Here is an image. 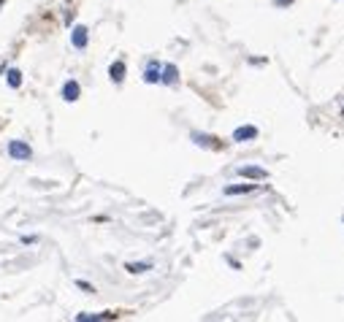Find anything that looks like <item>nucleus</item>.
I'll list each match as a JSON object with an SVG mask.
<instances>
[{
    "mask_svg": "<svg viewBox=\"0 0 344 322\" xmlns=\"http://www.w3.org/2000/svg\"><path fill=\"white\" fill-rule=\"evenodd\" d=\"M6 82H9L11 90L22 87V71H19V68H9V71H6Z\"/></svg>",
    "mask_w": 344,
    "mask_h": 322,
    "instance_id": "obj_12",
    "label": "nucleus"
},
{
    "mask_svg": "<svg viewBox=\"0 0 344 322\" xmlns=\"http://www.w3.org/2000/svg\"><path fill=\"white\" fill-rule=\"evenodd\" d=\"M257 136H260V130H257L255 125H241L233 130V141L236 144H244V141H255Z\"/></svg>",
    "mask_w": 344,
    "mask_h": 322,
    "instance_id": "obj_4",
    "label": "nucleus"
},
{
    "mask_svg": "<svg viewBox=\"0 0 344 322\" xmlns=\"http://www.w3.org/2000/svg\"><path fill=\"white\" fill-rule=\"evenodd\" d=\"M160 71H163L160 63H149L147 68H144V82H147V84H157V82H160Z\"/></svg>",
    "mask_w": 344,
    "mask_h": 322,
    "instance_id": "obj_10",
    "label": "nucleus"
},
{
    "mask_svg": "<svg viewBox=\"0 0 344 322\" xmlns=\"http://www.w3.org/2000/svg\"><path fill=\"white\" fill-rule=\"evenodd\" d=\"M76 287H79V290H84V292H95V287H92L90 281H82V279L76 281Z\"/></svg>",
    "mask_w": 344,
    "mask_h": 322,
    "instance_id": "obj_14",
    "label": "nucleus"
},
{
    "mask_svg": "<svg viewBox=\"0 0 344 322\" xmlns=\"http://www.w3.org/2000/svg\"><path fill=\"white\" fill-rule=\"evenodd\" d=\"M114 311H101V314H76V322H98V319H114Z\"/></svg>",
    "mask_w": 344,
    "mask_h": 322,
    "instance_id": "obj_11",
    "label": "nucleus"
},
{
    "mask_svg": "<svg viewBox=\"0 0 344 322\" xmlns=\"http://www.w3.org/2000/svg\"><path fill=\"white\" fill-rule=\"evenodd\" d=\"M239 176L252 179V182H266V179H268V171L260 168V165H241V168H239Z\"/></svg>",
    "mask_w": 344,
    "mask_h": 322,
    "instance_id": "obj_3",
    "label": "nucleus"
},
{
    "mask_svg": "<svg viewBox=\"0 0 344 322\" xmlns=\"http://www.w3.org/2000/svg\"><path fill=\"white\" fill-rule=\"evenodd\" d=\"M125 271L130 273H144V271H152V263L147 260V263H125Z\"/></svg>",
    "mask_w": 344,
    "mask_h": 322,
    "instance_id": "obj_13",
    "label": "nucleus"
},
{
    "mask_svg": "<svg viewBox=\"0 0 344 322\" xmlns=\"http://www.w3.org/2000/svg\"><path fill=\"white\" fill-rule=\"evenodd\" d=\"M82 98V87H79L76 79H68V82L63 84V100H68V103H74V100Z\"/></svg>",
    "mask_w": 344,
    "mask_h": 322,
    "instance_id": "obj_6",
    "label": "nucleus"
},
{
    "mask_svg": "<svg viewBox=\"0 0 344 322\" xmlns=\"http://www.w3.org/2000/svg\"><path fill=\"white\" fill-rule=\"evenodd\" d=\"M36 241H38L36 236H25V238H22V244H36Z\"/></svg>",
    "mask_w": 344,
    "mask_h": 322,
    "instance_id": "obj_15",
    "label": "nucleus"
},
{
    "mask_svg": "<svg viewBox=\"0 0 344 322\" xmlns=\"http://www.w3.org/2000/svg\"><path fill=\"white\" fill-rule=\"evenodd\" d=\"M0 71H3V65H0Z\"/></svg>",
    "mask_w": 344,
    "mask_h": 322,
    "instance_id": "obj_17",
    "label": "nucleus"
},
{
    "mask_svg": "<svg viewBox=\"0 0 344 322\" xmlns=\"http://www.w3.org/2000/svg\"><path fill=\"white\" fill-rule=\"evenodd\" d=\"M71 44H74V49H87V44H90V30L84 28V25H76V28L71 30Z\"/></svg>",
    "mask_w": 344,
    "mask_h": 322,
    "instance_id": "obj_2",
    "label": "nucleus"
},
{
    "mask_svg": "<svg viewBox=\"0 0 344 322\" xmlns=\"http://www.w3.org/2000/svg\"><path fill=\"white\" fill-rule=\"evenodd\" d=\"M125 73H128V65H125V60H114V63L109 65V76L114 84H122L125 82Z\"/></svg>",
    "mask_w": 344,
    "mask_h": 322,
    "instance_id": "obj_7",
    "label": "nucleus"
},
{
    "mask_svg": "<svg viewBox=\"0 0 344 322\" xmlns=\"http://www.w3.org/2000/svg\"><path fill=\"white\" fill-rule=\"evenodd\" d=\"M293 0H276V6H290Z\"/></svg>",
    "mask_w": 344,
    "mask_h": 322,
    "instance_id": "obj_16",
    "label": "nucleus"
},
{
    "mask_svg": "<svg viewBox=\"0 0 344 322\" xmlns=\"http://www.w3.org/2000/svg\"><path fill=\"white\" fill-rule=\"evenodd\" d=\"M190 138H193L195 146H203V149H220L217 138L209 136V133H198V130H193V133H190Z\"/></svg>",
    "mask_w": 344,
    "mask_h": 322,
    "instance_id": "obj_5",
    "label": "nucleus"
},
{
    "mask_svg": "<svg viewBox=\"0 0 344 322\" xmlns=\"http://www.w3.org/2000/svg\"><path fill=\"white\" fill-rule=\"evenodd\" d=\"M160 82H163V84H168V87L179 84V68H176L174 63L163 65V71H160Z\"/></svg>",
    "mask_w": 344,
    "mask_h": 322,
    "instance_id": "obj_8",
    "label": "nucleus"
},
{
    "mask_svg": "<svg viewBox=\"0 0 344 322\" xmlns=\"http://www.w3.org/2000/svg\"><path fill=\"white\" fill-rule=\"evenodd\" d=\"M9 157L19 160V163H28V160L33 157L30 144H25V141H9Z\"/></svg>",
    "mask_w": 344,
    "mask_h": 322,
    "instance_id": "obj_1",
    "label": "nucleus"
},
{
    "mask_svg": "<svg viewBox=\"0 0 344 322\" xmlns=\"http://www.w3.org/2000/svg\"><path fill=\"white\" fill-rule=\"evenodd\" d=\"M257 190V184H230V187H225V195L228 198H233V195H249V192H255Z\"/></svg>",
    "mask_w": 344,
    "mask_h": 322,
    "instance_id": "obj_9",
    "label": "nucleus"
}]
</instances>
